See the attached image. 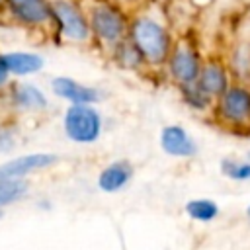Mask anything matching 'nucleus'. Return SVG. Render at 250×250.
<instances>
[{"label": "nucleus", "instance_id": "obj_19", "mask_svg": "<svg viewBox=\"0 0 250 250\" xmlns=\"http://www.w3.org/2000/svg\"><path fill=\"white\" fill-rule=\"evenodd\" d=\"M8 66H6V61H4V55H0V86L8 80Z\"/></svg>", "mask_w": 250, "mask_h": 250}, {"label": "nucleus", "instance_id": "obj_22", "mask_svg": "<svg viewBox=\"0 0 250 250\" xmlns=\"http://www.w3.org/2000/svg\"><path fill=\"white\" fill-rule=\"evenodd\" d=\"M2 2H6V0H0V4H2Z\"/></svg>", "mask_w": 250, "mask_h": 250}, {"label": "nucleus", "instance_id": "obj_13", "mask_svg": "<svg viewBox=\"0 0 250 250\" xmlns=\"http://www.w3.org/2000/svg\"><path fill=\"white\" fill-rule=\"evenodd\" d=\"M14 102L23 109H43V107H47L45 94L39 88L31 86V84H20L14 90Z\"/></svg>", "mask_w": 250, "mask_h": 250}, {"label": "nucleus", "instance_id": "obj_6", "mask_svg": "<svg viewBox=\"0 0 250 250\" xmlns=\"http://www.w3.org/2000/svg\"><path fill=\"white\" fill-rule=\"evenodd\" d=\"M53 8L66 37L76 39V41H82L88 37V25L74 6H70L68 2H55Z\"/></svg>", "mask_w": 250, "mask_h": 250}, {"label": "nucleus", "instance_id": "obj_7", "mask_svg": "<svg viewBox=\"0 0 250 250\" xmlns=\"http://www.w3.org/2000/svg\"><path fill=\"white\" fill-rule=\"evenodd\" d=\"M223 94V115L230 121H244L250 115V94L242 88H230Z\"/></svg>", "mask_w": 250, "mask_h": 250}, {"label": "nucleus", "instance_id": "obj_2", "mask_svg": "<svg viewBox=\"0 0 250 250\" xmlns=\"http://www.w3.org/2000/svg\"><path fill=\"white\" fill-rule=\"evenodd\" d=\"M133 37L141 53L148 61H162L168 51V37L164 29L152 20H139L133 27Z\"/></svg>", "mask_w": 250, "mask_h": 250}, {"label": "nucleus", "instance_id": "obj_3", "mask_svg": "<svg viewBox=\"0 0 250 250\" xmlns=\"http://www.w3.org/2000/svg\"><path fill=\"white\" fill-rule=\"evenodd\" d=\"M55 162H57V154H49V152H33V154L18 156L14 160L0 164V180H21L33 170L47 168Z\"/></svg>", "mask_w": 250, "mask_h": 250}, {"label": "nucleus", "instance_id": "obj_8", "mask_svg": "<svg viewBox=\"0 0 250 250\" xmlns=\"http://www.w3.org/2000/svg\"><path fill=\"white\" fill-rule=\"evenodd\" d=\"M92 25L96 29V33L107 41H115L121 37L123 33V20L119 14H115L109 8H96L94 16H92Z\"/></svg>", "mask_w": 250, "mask_h": 250}, {"label": "nucleus", "instance_id": "obj_10", "mask_svg": "<svg viewBox=\"0 0 250 250\" xmlns=\"http://www.w3.org/2000/svg\"><path fill=\"white\" fill-rule=\"evenodd\" d=\"M12 12L27 23H41L49 18L51 8L45 0H8Z\"/></svg>", "mask_w": 250, "mask_h": 250}, {"label": "nucleus", "instance_id": "obj_1", "mask_svg": "<svg viewBox=\"0 0 250 250\" xmlns=\"http://www.w3.org/2000/svg\"><path fill=\"white\" fill-rule=\"evenodd\" d=\"M64 133L74 143H94L102 133V117L90 104H74L64 113Z\"/></svg>", "mask_w": 250, "mask_h": 250}, {"label": "nucleus", "instance_id": "obj_20", "mask_svg": "<svg viewBox=\"0 0 250 250\" xmlns=\"http://www.w3.org/2000/svg\"><path fill=\"white\" fill-rule=\"evenodd\" d=\"M246 217H248V221H250V207L246 209Z\"/></svg>", "mask_w": 250, "mask_h": 250}, {"label": "nucleus", "instance_id": "obj_23", "mask_svg": "<svg viewBox=\"0 0 250 250\" xmlns=\"http://www.w3.org/2000/svg\"><path fill=\"white\" fill-rule=\"evenodd\" d=\"M0 217H2V211H0Z\"/></svg>", "mask_w": 250, "mask_h": 250}, {"label": "nucleus", "instance_id": "obj_4", "mask_svg": "<svg viewBox=\"0 0 250 250\" xmlns=\"http://www.w3.org/2000/svg\"><path fill=\"white\" fill-rule=\"evenodd\" d=\"M160 145L164 148V152L172 154V156H193L197 146L191 141V137L188 135V131L180 125H168L162 129L160 135Z\"/></svg>", "mask_w": 250, "mask_h": 250}, {"label": "nucleus", "instance_id": "obj_12", "mask_svg": "<svg viewBox=\"0 0 250 250\" xmlns=\"http://www.w3.org/2000/svg\"><path fill=\"white\" fill-rule=\"evenodd\" d=\"M6 66L14 74H31L43 66V59L33 53H8L4 55Z\"/></svg>", "mask_w": 250, "mask_h": 250}, {"label": "nucleus", "instance_id": "obj_16", "mask_svg": "<svg viewBox=\"0 0 250 250\" xmlns=\"http://www.w3.org/2000/svg\"><path fill=\"white\" fill-rule=\"evenodd\" d=\"M27 193V184L23 180H0V207L10 205Z\"/></svg>", "mask_w": 250, "mask_h": 250}, {"label": "nucleus", "instance_id": "obj_14", "mask_svg": "<svg viewBox=\"0 0 250 250\" xmlns=\"http://www.w3.org/2000/svg\"><path fill=\"white\" fill-rule=\"evenodd\" d=\"M199 88H201V92H205V94H223L225 88H227L225 72H223L219 66H215V64L207 66V68L201 72Z\"/></svg>", "mask_w": 250, "mask_h": 250}, {"label": "nucleus", "instance_id": "obj_9", "mask_svg": "<svg viewBox=\"0 0 250 250\" xmlns=\"http://www.w3.org/2000/svg\"><path fill=\"white\" fill-rule=\"evenodd\" d=\"M131 176H133V168L127 162H113L102 170V174L98 178V186L102 191L113 193V191L121 189L123 186H127Z\"/></svg>", "mask_w": 250, "mask_h": 250}, {"label": "nucleus", "instance_id": "obj_21", "mask_svg": "<svg viewBox=\"0 0 250 250\" xmlns=\"http://www.w3.org/2000/svg\"><path fill=\"white\" fill-rule=\"evenodd\" d=\"M246 158H248V160H250V152H248V156H246Z\"/></svg>", "mask_w": 250, "mask_h": 250}, {"label": "nucleus", "instance_id": "obj_17", "mask_svg": "<svg viewBox=\"0 0 250 250\" xmlns=\"http://www.w3.org/2000/svg\"><path fill=\"white\" fill-rule=\"evenodd\" d=\"M221 170L225 176L232 180H250V160H238V158H225L221 162Z\"/></svg>", "mask_w": 250, "mask_h": 250}, {"label": "nucleus", "instance_id": "obj_5", "mask_svg": "<svg viewBox=\"0 0 250 250\" xmlns=\"http://www.w3.org/2000/svg\"><path fill=\"white\" fill-rule=\"evenodd\" d=\"M53 90L57 96L72 102V104H94L100 100V94L98 90L94 88H88L72 78H66V76H59L53 80Z\"/></svg>", "mask_w": 250, "mask_h": 250}, {"label": "nucleus", "instance_id": "obj_15", "mask_svg": "<svg viewBox=\"0 0 250 250\" xmlns=\"http://www.w3.org/2000/svg\"><path fill=\"white\" fill-rule=\"evenodd\" d=\"M186 213L201 223H209L219 215V205L213 199H191L186 203Z\"/></svg>", "mask_w": 250, "mask_h": 250}, {"label": "nucleus", "instance_id": "obj_18", "mask_svg": "<svg viewBox=\"0 0 250 250\" xmlns=\"http://www.w3.org/2000/svg\"><path fill=\"white\" fill-rule=\"evenodd\" d=\"M12 146H14V137H12V131L2 129V131H0V148H2V150H10Z\"/></svg>", "mask_w": 250, "mask_h": 250}, {"label": "nucleus", "instance_id": "obj_11", "mask_svg": "<svg viewBox=\"0 0 250 250\" xmlns=\"http://www.w3.org/2000/svg\"><path fill=\"white\" fill-rule=\"evenodd\" d=\"M170 68H172V74L178 80H182V82H193L197 78V72H199L197 57L191 51H188V49H178L176 55L172 57Z\"/></svg>", "mask_w": 250, "mask_h": 250}]
</instances>
